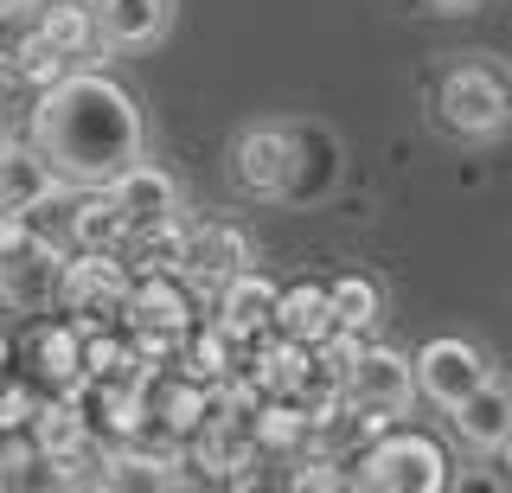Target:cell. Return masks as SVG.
<instances>
[{
    "label": "cell",
    "mask_w": 512,
    "mask_h": 493,
    "mask_svg": "<svg viewBox=\"0 0 512 493\" xmlns=\"http://www.w3.org/2000/svg\"><path fill=\"white\" fill-rule=\"evenodd\" d=\"M436 122L461 141H493L512 129V71L487 52H461L436 77Z\"/></svg>",
    "instance_id": "obj_2"
},
{
    "label": "cell",
    "mask_w": 512,
    "mask_h": 493,
    "mask_svg": "<svg viewBox=\"0 0 512 493\" xmlns=\"http://www.w3.org/2000/svg\"><path fill=\"white\" fill-rule=\"evenodd\" d=\"M7 148H13V135H7V129H0V161H7Z\"/></svg>",
    "instance_id": "obj_30"
},
{
    "label": "cell",
    "mask_w": 512,
    "mask_h": 493,
    "mask_svg": "<svg viewBox=\"0 0 512 493\" xmlns=\"http://www.w3.org/2000/svg\"><path fill=\"white\" fill-rule=\"evenodd\" d=\"M250 269V237L237 225H186V244H180V276L192 282H224Z\"/></svg>",
    "instance_id": "obj_14"
},
{
    "label": "cell",
    "mask_w": 512,
    "mask_h": 493,
    "mask_svg": "<svg viewBox=\"0 0 512 493\" xmlns=\"http://www.w3.org/2000/svg\"><path fill=\"white\" fill-rule=\"evenodd\" d=\"M0 449H7V429H0Z\"/></svg>",
    "instance_id": "obj_31"
},
{
    "label": "cell",
    "mask_w": 512,
    "mask_h": 493,
    "mask_svg": "<svg viewBox=\"0 0 512 493\" xmlns=\"http://www.w3.org/2000/svg\"><path fill=\"white\" fill-rule=\"evenodd\" d=\"M32 33L52 45L58 58H90L96 45V13L90 0H39V13H32Z\"/></svg>",
    "instance_id": "obj_18"
},
{
    "label": "cell",
    "mask_w": 512,
    "mask_h": 493,
    "mask_svg": "<svg viewBox=\"0 0 512 493\" xmlns=\"http://www.w3.org/2000/svg\"><path fill=\"white\" fill-rule=\"evenodd\" d=\"M64 250L26 225V212H0V301L13 314H45L58 301Z\"/></svg>",
    "instance_id": "obj_3"
},
{
    "label": "cell",
    "mask_w": 512,
    "mask_h": 493,
    "mask_svg": "<svg viewBox=\"0 0 512 493\" xmlns=\"http://www.w3.org/2000/svg\"><path fill=\"white\" fill-rule=\"evenodd\" d=\"M448 417H455V436L468 442V449H487V455H493V449L506 442V429H512V385L487 372L455 410H448Z\"/></svg>",
    "instance_id": "obj_15"
},
{
    "label": "cell",
    "mask_w": 512,
    "mask_h": 493,
    "mask_svg": "<svg viewBox=\"0 0 512 493\" xmlns=\"http://www.w3.org/2000/svg\"><path fill=\"white\" fill-rule=\"evenodd\" d=\"M39 417V391L32 385H13V378H0V429H26Z\"/></svg>",
    "instance_id": "obj_25"
},
{
    "label": "cell",
    "mask_w": 512,
    "mask_h": 493,
    "mask_svg": "<svg viewBox=\"0 0 512 493\" xmlns=\"http://www.w3.org/2000/svg\"><path fill=\"white\" fill-rule=\"evenodd\" d=\"M90 13L109 52H148L173 26V0H90Z\"/></svg>",
    "instance_id": "obj_11"
},
{
    "label": "cell",
    "mask_w": 512,
    "mask_h": 493,
    "mask_svg": "<svg viewBox=\"0 0 512 493\" xmlns=\"http://www.w3.org/2000/svg\"><path fill=\"white\" fill-rule=\"evenodd\" d=\"M423 7H436V13H468L474 0H423Z\"/></svg>",
    "instance_id": "obj_27"
},
{
    "label": "cell",
    "mask_w": 512,
    "mask_h": 493,
    "mask_svg": "<svg viewBox=\"0 0 512 493\" xmlns=\"http://www.w3.org/2000/svg\"><path fill=\"white\" fill-rule=\"evenodd\" d=\"M237 346H244V340H231V333L212 321V327H199V333L180 340V372L199 378V385H218V378L237 372Z\"/></svg>",
    "instance_id": "obj_22"
},
{
    "label": "cell",
    "mask_w": 512,
    "mask_h": 493,
    "mask_svg": "<svg viewBox=\"0 0 512 493\" xmlns=\"http://www.w3.org/2000/svg\"><path fill=\"white\" fill-rule=\"evenodd\" d=\"M109 199L122 205L128 237L148 231V225H167V218H180V186H173V173H160L148 161H135L128 173H116V180H109Z\"/></svg>",
    "instance_id": "obj_12"
},
{
    "label": "cell",
    "mask_w": 512,
    "mask_h": 493,
    "mask_svg": "<svg viewBox=\"0 0 512 493\" xmlns=\"http://www.w3.org/2000/svg\"><path fill=\"white\" fill-rule=\"evenodd\" d=\"M26 359H32V378L39 385H52L64 397L84 391V327L64 314V321H39L26 340Z\"/></svg>",
    "instance_id": "obj_10"
},
{
    "label": "cell",
    "mask_w": 512,
    "mask_h": 493,
    "mask_svg": "<svg viewBox=\"0 0 512 493\" xmlns=\"http://www.w3.org/2000/svg\"><path fill=\"white\" fill-rule=\"evenodd\" d=\"M500 455H506V468H512V429H506V442H500Z\"/></svg>",
    "instance_id": "obj_29"
},
{
    "label": "cell",
    "mask_w": 512,
    "mask_h": 493,
    "mask_svg": "<svg viewBox=\"0 0 512 493\" xmlns=\"http://www.w3.org/2000/svg\"><path fill=\"white\" fill-rule=\"evenodd\" d=\"M218 327L231 340H263L276 327V282L256 276V269H237V276L218 282Z\"/></svg>",
    "instance_id": "obj_13"
},
{
    "label": "cell",
    "mask_w": 512,
    "mask_h": 493,
    "mask_svg": "<svg viewBox=\"0 0 512 493\" xmlns=\"http://www.w3.org/2000/svg\"><path fill=\"white\" fill-rule=\"evenodd\" d=\"M128 282L135 276L116 263V250H77L58 269V308L71 321H109V314H122Z\"/></svg>",
    "instance_id": "obj_6"
},
{
    "label": "cell",
    "mask_w": 512,
    "mask_h": 493,
    "mask_svg": "<svg viewBox=\"0 0 512 493\" xmlns=\"http://www.w3.org/2000/svg\"><path fill=\"white\" fill-rule=\"evenodd\" d=\"M269 333H288V340L314 346L333 333V295L327 282H295V289H276V327Z\"/></svg>",
    "instance_id": "obj_19"
},
{
    "label": "cell",
    "mask_w": 512,
    "mask_h": 493,
    "mask_svg": "<svg viewBox=\"0 0 512 493\" xmlns=\"http://www.w3.org/2000/svg\"><path fill=\"white\" fill-rule=\"evenodd\" d=\"M250 429H256V449H301L314 436V417L295 404V397H263L250 410Z\"/></svg>",
    "instance_id": "obj_23"
},
{
    "label": "cell",
    "mask_w": 512,
    "mask_h": 493,
    "mask_svg": "<svg viewBox=\"0 0 512 493\" xmlns=\"http://www.w3.org/2000/svg\"><path fill=\"white\" fill-rule=\"evenodd\" d=\"M32 141L64 186H109L141 161V109L103 71H64L32 103Z\"/></svg>",
    "instance_id": "obj_1"
},
{
    "label": "cell",
    "mask_w": 512,
    "mask_h": 493,
    "mask_svg": "<svg viewBox=\"0 0 512 493\" xmlns=\"http://www.w3.org/2000/svg\"><path fill=\"white\" fill-rule=\"evenodd\" d=\"M359 487H391V493H442L455 474H448V455L416 429H397V436H378L372 449L359 455Z\"/></svg>",
    "instance_id": "obj_4"
},
{
    "label": "cell",
    "mask_w": 512,
    "mask_h": 493,
    "mask_svg": "<svg viewBox=\"0 0 512 493\" xmlns=\"http://www.w3.org/2000/svg\"><path fill=\"white\" fill-rule=\"evenodd\" d=\"M288 487H301V493H340V487H352L333 461H308L301 474H288Z\"/></svg>",
    "instance_id": "obj_26"
},
{
    "label": "cell",
    "mask_w": 512,
    "mask_h": 493,
    "mask_svg": "<svg viewBox=\"0 0 512 493\" xmlns=\"http://www.w3.org/2000/svg\"><path fill=\"white\" fill-rule=\"evenodd\" d=\"M32 7H39V0H32Z\"/></svg>",
    "instance_id": "obj_32"
},
{
    "label": "cell",
    "mask_w": 512,
    "mask_h": 493,
    "mask_svg": "<svg viewBox=\"0 0 512 493\" xmlns=\"http://www.w3.org/2000/svg\"><path fill=\"white\" fill-rule=\"evenodd\" d=\"M71 237H77V250H116L128 237V218L109 199V186H84V199L71 205Z\"/></svg>",
    "instance_id": "obj_21"
},
{
    "label": "cell",
    "mask_w": 512,
    "mask_h": 493,
    "mask_svg": "<svg viewBox=\"0 0 512 493\" xmlns=\"http://www.w3.org/2000/svg\"><path fill=\"white\" fill-rule=\"evenodd\" d=\"M7 359H13V346H7V333H0V372H7Z\"/></svg>",
    "instance_id": "obj_28"
},
{
    "label": "cell",
    "mask_w": 512,
    "mask_h": 493,
    "mask_svg": "<svg viewBox=\"0 0 512 493\" xmlns=\"http://www.w3.org/2000/svg\"><path fill=\"white\" fill-rule=\"evenodd\" d=\"M122 321L128 327H148V333H192V301H186V282L173 269H141L122 295Z\"/></svg>",
    "instance_id": "obj_9"
},
{
    "label": "cell",
    "mask_w": 512,
    "mask_h": 493,
    "mask_svg": "<svg viewBox=\"0 0 512 493\" xmlns=\"http://www.w3.org/2000/svg\"><path fill=\"white\" fill-rule=\"evenodd\" d=\"M58 193H64V180L39 154V141H32V148L13 141L7 161H0V212H39V205H52Z\"/></svg>",
    "instance_id": "obj_16"
},
{
    "label": "cell",
    "mask_w": 512,
    "mask_h": 493,
    "mask_svg": "<svg viewBox=\"0 0 512 493\" xmlns=\"http://www.w3.org/2000/svg\"><path fill=\"white\" fill-rule=\"evenodd\" d=\"M308 359H314V346H301V340H288V333H276V340L256 346L250 378L263 385V397H295L301 378H308Z\"/></svg>",
    "instance_id": "obj_20"
},
{
    "label": "cell",
    "mask_w": 512,
    "mask_h": 493,
    "mask_svg": "<svg viewBox=\"0 0 512 493\" xmlns=\"http://www.w3.org/2000/svg\"><path fill=\"white\" fill-rule=\"evenodd\" d=\"M346 404L365 410L372 423L410 417V404H416V365L404 353H391V346H359V359H352V372H346Z\"/></svg>",
    "instance_id": "obj_5"
},
{
    "label": "cell",
    "mask_w": 512,
    "mask_h": 493,
    "mask_svg": "<svg viewBox=\"0 0 512 493\" xmlns=\"http://www.w3.org/2000/svg\"><path fill=\"white\" fill-rule=\"evenodd\" d=\"M410 365H416V397H429V404H442V410H455L461 397L487 378V359H480V346H468V340H429Z\"/></svg>",
    "instance_id": "obj_8"
},
{
    "label": "cell",
    "mask_w": 512,
    "mask_h": 493,
    "mask_svg": "<svg viewBox=\"0 0 512 493\" xmlns=\"http://www.w3.org/2000/svg\"><path fill=\"white\" fill-rule=\"evenodd\" d=\"M231 173L237 186L256 199H282L288 186H295V135L276 129V122H256L231 141Z\"/></svg>",
    "instance_id": "obj_7"
},
{
    "label": "cell",
    "mask_w": 512,
    "mask_h": 493,
    "mask_svg": "<svg viewBox=\"0 0 512 493\" xmlns=\"http://www.w3.org/2000/svg\"><path fill=\"white\" fill-rule=\"evenodd\" d=\"M26 429H32V442H39V461H64V455H77V449L96 442L84 397H64V391L52 397V404H39V417H32Z\"/></svg>",
    "instance_id": "obj_17"
},
{
    "label": "cell",
    "mask_w": 512,
    "mask_h": 493,
    "mask_svg": "<svg viewBox=\"0 0 512 493\" xmlns=\"http://www.w3.org/2000/svg\"><path fill=\"white\" fill-rule=\"evenodd\" d=\"M327 295H333V327L365 333V327L378 321V282H365V276H340V282H327Z\"/></svg>",
    "instance_id": "obj_24"
}]
</instances>
